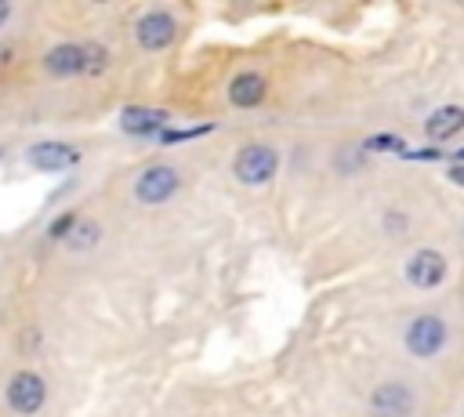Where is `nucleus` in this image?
Here are the masks:
<instances>
[{"label":"nucleus","mask_w":464,"mask_h":417,"mask_svg":"<svg viewBox=\"0 0 464 417\" xmlns=\"http://www.w3.org/2000/svg\"><path fill=\"white\" fill-rule=\"evenodd\" d=\"M276 170H279V152L265 141L243 145L232 160V174L239 185H268L276 178Z\"/></svg>","instance_id":"obj_1"},{"label":"nucleus","mask_w":464,"mask_h":417,"mask_svg":"<svg viewBox=\"0 0 464 417\" xmlns=\"http://www.w3.org/2000/svg\"><path fill=\"white\" fill-rule=\"evenodd\" d=\"M181 189V174L170 163H152L134 178V199L145 207H163Z\"/></svg>","instance_id":"obj_2"},{"label":"nucleus","mask_w":464,"mask_h":417,"mask_svg":"<svg viewBox=\"0 0 464 417\" xmlns=\"http://www.w3.org/2000/svg\"><path fill=\"white\" fill-rule=\"evenodd\" d=\"M446 337H450L446 323H442L439 315L424 312V315H417V319L406 326L402 344H406V352H410V355H417V359H431V355H439V352H442Z\"/></svg>","instance_id":"obj_3"},{"label":"nucleus","mask_w":464,"mask_h":417,"mask_svg":"<svg viewBox=\"0 0 464 417\" xmlns=\"http://www.w3.org/2000/svg\"><path fill=\"white\" fill-rule=\"evenodd\" d=\"M4 399H7V406H11L14 413L33 417V413L44 410L47 384H44V377H40L36 370H18V373H11L7 388H4Z\"/></svg>","instance_id":"obj_4"},{"label":"nucleus","mask_w":464,"mask_h":417,"mask_svg":"<svg viewBox=\"0 0 464 417\" xmlns=\"http://www.w3.org/2000/svg\"><path fill=\"white\" fill-rule=\"evenodd\" d=\"M174 36H178V18L163 7H152V11L138 15V22H134V40L141 51H167L174 44Z\"/></svg>","instance_id":"obj_5"},{"label":"nucleus","mask_w":464,"mask_h":417,"mask_svg":"<svg viewBox=\"0 0 464 417\" xmlns=\"http://www.w3.org/2000/svg\"><path fill=\"white\" fill-rule=\"evenodd\" d=\"M446 279V257L431 247H420L410 254L406 261V283L417 286V290H435L439 283Z\"/></svg>","instance_id":"obj_6"},{"label":"nucleus","mask_w":464,"mask_h":417,"mask_svg":"<svg viewBox=\"0 0 464 417\" xmlns=\"http://www.w3.org/2000/svg\"><path fill=\"white\" fill-rule=\"evenodd\" d=\"M170 112L167 109H149V105H127L120 112V127L130 138H156L160 131H167Z\"/></svg>","instance_id":"obj_7"},{"label":"nucleus","mask_w":464,"mask_h":417,"mask_svg":"<svg viewBox=\"0 0 464 417\" xmlns=\"http://www.w3.org/2000/svg\"><path fill=\"white\" fill-rule=\"evenodd\" d=\"M25 160H29V167H36L44 174H62L80 160V152L72 145H65V141H36L25 152Z\"/></svg>","instance_id":"obj_8"},{"label":"nucleus","mask_w":464,"mask_h":417,"mask_svg":"<svg viewBox=\"0 0 464 417\" xmlns=\"http://www.w3.org/2000/svg\"><path fill=\"white\" fill-rule=\"evenodd\" d=\"M370 410H373V417H410L413 413V392L402 381H388V384L373 388Z\"/></svg>","instance_id":"obj_9"},{"label":"nucleus","mask_w":464,"mask_h":417,"mask_svg":"<svg viewBox=\"0 0 464 417\" xmlns=\"http://www.w3.org/2000/svg\"><path fill=\"white\" fill-rule=\"evenodd\" d=\"M44 69L58 80H69V76H80L83 73V44H58L44 54Z\"/></svg>","instance_id":"obj_10"},{"label":"nucleus","mask_w":464,"mask_h":417,"mask_svg":"<svg viewBox=\"0 0 464 417\" xmlns=\"http://www.w3.org/2000/svg\"><path fill=\"white\" fill-rule=\"evenodd\" d=\"M424 131L431 141H450L453 134L464 131V105H442L424 120Z\"/></svg>","instance_id":"obj_11"},{"label":"nucleus","mask_w":464,"mask_h":417,"mask_svg":"<svg viewBox=\"0 0 464 417\" xmlns=\"http://www.w3.org/2000/svg\"><path fill=\"white\" fill-rule=\"evenodd\" d=\"M261 98H265V76L261 73H239V76H232L228 102L236 109H254V105H261Z\"/></svg>","instance_id":"obj_12"},{"label":"nucleus","mask_w":464,"mask_h":417,"mask_svg":"<svg viewBox=\"0 0 464 417\" xmlns=\"http://www.w3.org/2000/svg\"><path fill=\"white\" fill-rule=\"evenodd\" d=\"M98 239H102V225H98V221H76L72 232H69L62 243H65L72 254H83V250H91Z\"/></svg>","instance_id":"obj_13"},{"label":"nucleus","mask_w":464,"mask_h":417,"mask_svg":"<svg viewBox=\"0 0 464 417\" xmlns=\"http://www.w3.org/2000/svg\"><path fill=\"white\" fill-rule=\"evenodd\" d=\"M109 69V51L98 44V40H87L83 44V73L87 76H98V73H105Z\"/></svg>","instance_id":"obj_14"},{"label":"nucleus","mask_w":464,"mask_h":417,"mask_svg":"<svg viewBox=\"0 0 464 417\" xmlns=\"http://www.w3.org/2000/svg\"><path fill=\"white\" fill-rule=\"evenodd\" d=\"M214 131V123H192V127H167V131H160L156 138L163 141V145H178V141H188V138H203V134H210Z\"/></svg>","instance_id":"obj_15"},{"label":"nucleus","mask_w":464,"mask_h":417,"mask_svg":"<svg viewBox=\"0 0 464 417\" xmlns=\"http://www.w3.org/2000/svg\"><path fill=\"white\" fill-rule=\"evenodd\" d=\"M402 145H406V141H402L399 134H377V138H366V149H370V152H406Z\"/></svg>","instance_id":"obj_16"},{"label":"nucleus","mask_w":464,"mask_h":417,"mask_svg":"<svg viewBox=\"0 0 464 417\" xmlns=\"http://www.w3.org/2000/svg\"><path fill=\"white\" fill-rule=\"evenodd\" d=\"M76 221H80V218H76L72 210H65V214H58V218L51 221V228H47V232H51V239H65V236L72 232V225H76Z\"/></svg>","instance_id":"obj_17"},{"label":"nucleus","mask_w":464,"mask_h":417,"mask_svg":"<svg viewBox=\"0 0 464 417\" xmlns=\"http://www.w3.org/2000/svg\"><path fill=\"white\" fill-rule=\"evenodd\" d=\"M450 181H453V185H464V163H453V167H450Z\"/></svg>","instance_id":"obj_18"},{"label":"nucleus","mask_w":464,"mask_h":417,"mask_svg":"<svg viewBox=\"0 0 464 417\" xmlns=\"http://www.w3.org/2000/svg\"><path fill=\"white\" fill-rule=\"evenodd\" d=\"M7 18H11V4H7V0H0V25H4Z\"/></svg>","instance_id":"obj_19"},{"label":"nucleus","mask_w":464,"mask_h":417,"mask_svg":"<svg viewBox=\"0 0 464 417\" xmlns=\"http://www.w3.org/2000/svg\"><path fill=\"white\" fill-rule=\"evenodd\" d=\"M457 160H460V163H464V149H460V152H457Z\"/></svg>","instance_id":"obj_20"}]
</instances>
